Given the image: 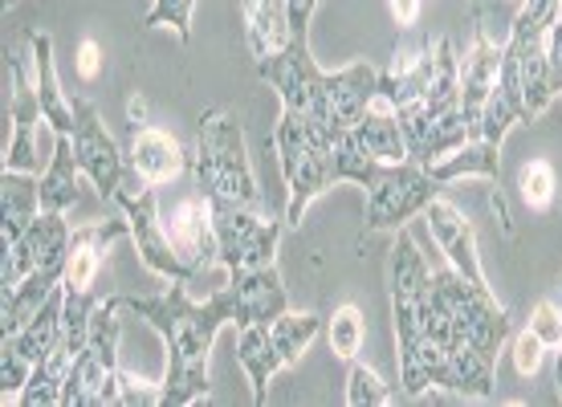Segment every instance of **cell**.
Instances as JSON below:
<instances>
[{"label": "cell", "instance_id": "obj_32", "mask_svg": "<svg viewBox=\"0 0 562 407\" xmlns=\"http://www.w3.org/2000/svg\"><path fill=\"white\" fill-rule=\"evenodd\" d=\"M530 330L547 342V351H559L562 347V306L559 302L542 297V302L535 306V314H530Z\"/></svg>", "mask_w": 562, "mask_h": 407}, {"label": "cell", "instance_id": "obj_36", "mask_svg": "<svg viewBox=\"0 0 562 407\" xmlns=\"http://www.w3.org/2000/svg\"><path fill=\"white\" fill-rule=\"evenodd\" d=\"M127 123H131V131L147 127V99H143V94H131V102H127Z\"/></svg>", "mask_w": 562, "mask_h": 407}, {"label": "cell", "instance_id": "obj_11", "mask_svg": "<svg viewBox=\"0 0 562 407\" xmlns=\"http://www.w3.org/2000/svg\"><path fill=\"white\" fill-rule=\"evenodd\" d=\"M70 240H74V228H70V221H66V212H42V216L29 225L25 237L13 240V245H4L0 285H4V290H16L33 269L42 265L45 257L70 253Z\"/></svg>", "mask_w": 562, "mask_h": 407}, {"label": "cell", "instance_id": "obj_24", "mask_svg": "<svg viewBox=\"0 0 562 407\" xmlns=\"http://www.w3.org/2000/svg\"><path fill=\"white\" fill-rule=\"evenodd\" d=\"M82 196V168L74 159L70 135H54V155L42 176V204L45 212H70Z\"/></svg>", "mask_w": 562, "mask_h": 407}, {"label": "cell", "instance_id": "obj_22", "mask_svg": "<svg viewBox=\"0 0 562 407\" xmlns=\"http://www.w3.org/2000/svg\"><path fill=\"white\" fill-rule=\"evenodd\" d=\"M347 135H351L371 159H380V163H404V159H408L404 127H400V118H395V111L387 102H375Z\"/></svg>", "mask_w": 562, "mask_h": 407}, {"label": "cell", "instance_id": "obj_4", "mask_svg": "<svg viewBox=\"0 0 562 407\" xmlns=\"http://www.w3.org/2000/svg\"><path fill=\"white\" fill-rule=\"evenodd\" d=\"M119 297H102L94 309V326L86 338L82 354L74 359L70 380L61 407H114L123 404V366H119V335H123V318H119Z\"/></svg>", "mask_w": 562, "mask_h": 407}, {"label": "cell", "instance_id": "obj_8", "mask_svg": "<svg viewBox=\"0 0 562 407\" xmlns=\"http://www.w3.org/2000/svg\"><path fill=\"white\" fill-rule=\"evenodd\" d=\"M74 159H78V168L90 183H94V192H99L102 204H114V200L127 192V155L119 151V143L111 139V131L102 123L99 106L90 99H78L74 102ZM139 183V180H135Z\"/></svg>", "mask_w": 562, "mask_h": 407}, {"label": "cell", "instance_id": "obj_38", "mask_svg": "<svg viewBox=\"0 0 562 407\" xmlns=\"http://www.w3.org/2000/svg\"><path fill=\"white\" fill-rule=\"evenodd\" d=\"M9 4H13V0H4V9H9Z\"/></svg>", "mask_w": 562, "mask_h": 407}, {"label": "cell", "instance_id": "obj_31", "mask_svg": "<svg viewBox=\"0 0 562 407\" xmlns=\"http://www.w3.org/2000/svg\"><path fill=\"white\" fill-rule=\"evenodd\" d=\"M509 354H514V371H518L521 380H535L538 371H542V359H547V342L526 326L521 335H514Z\"/></svg>", "mask_w": 562, "mask_h": 407}, {"label": "cell", "instance_id": "obj_14", "mask_svg": "<svg viewBox=\"0 0 562 407\" xmlns=\"http://www.w3.org/2000/svg\"><path fill=\"white\" fill-rule=\"evenodd\" d=\"M225 285L233 294V309H237V330L254 323H273L290 309V294L281 285L278 265L237 269V273H228Z\"/></svg>", "mask_w": 562, "mask_h": 407}, {"label": "cell", "instance_id": "obj_23", "mask_svg": "<svg viewBox=\"0 0 562 407\" xmlns=\"http://www.w3.org/2000/svg\"><path fill=\"white\" fill-rule=\"evenodd\" d=\"M237 363L240 371L249 375V387H254V404L261 407L269 399V380L285 371L278 359V347H273V335H269V323L240 326L237 335Z\"/></svg>", "mask_w": 562, "mask_h": 407}, {"label": "cell", "instance_id": "obj_25", "mask_svg": "<svg viewBox=\"0 0 562 407\" xmlns=\"http://www.w3.org/2000/svg\"><path fill=\"white\" fill-rule=\"evenodd\" d=\"M432 176L440 183L469 180V176H473V180H485V183H497V176H502V143H493V139L461 143L452 155L436 159Z\"/></svg>", "mask_w": 562, "mask_h": 407}, {"label": "cell", "instance_id": "obj_18", "mask_svg": "<svg viewBox=\"0 0 562 407\" xmlns=\"http://www.w3.org/2000/svg\"><path fill=\"white\" fill-rule=\"evenodd\" d=\"M123 237H131L127 216H123V221H102V225L74 228L66 285H70V290H94V281H99V269L106 265V249H111L114 240H123Z\"/></svg>", "mask_w": 562, "mask_h": 407}, {"label": "cell", "instance_id": "obj_7", "mask_svg": "<svg viewBox=\"0 0 562 407\" xmlns=\"http://www.w3.org/2000/svg\"><path fill=\"white\" fill-rule=\"evenodd\" d=\"M432 290L440 306L449 309V318L461 326V335L477 347L481 354L497 359L509 338V314L506 306L493 297L490 285H477L452 265L432 269Z\"/></svg>", "mask_w": 562, "mask_h": 407}, {"label": "cell", "instance_id": "obj_5", "mask_svg": "<svg viewBox=\"0 0 562 407\" xmlns=\"http://www.w3.org/2000/svg\"><path fill=\"white\" fill-rule=\"evenodd\" d=\"M363 233H400L412 216H424V208L445 192V183L436 180L432 168L404 159V163H380L363 183Z\"/></svg>", "mask_w": 562, "mask_h": 407}, {"label": "cell", "instance_id": "obj_10", "mask_svg": "<svg viewBox=\"0 0 562 407\" xmlns=\"http://www.w3.org/2000/svg\"><path fill=\"white\" fill-rule=\"evenodd\" d=\"M212 228H216V265L237 273V269L273 265L281 245V225L257 216V208L240 204H216L212 200Z\"/></svg>", "mask_w": 562, "mask_h": 407}, {"label": "cell", "instance_id": "obj_33", "mask_svg": "<svg viewBox=\"0 0 562 407\" xmlns=\"http://www.w3.org/2000/svg\"><path fill=\"white\" fill-rule=\"evenodd\" d=\"M74 70H78V78H82V82H94V78L102 74V49H99V42H94V37H82V42H78Z\"/></svg>", "mask_w": 562, "mask_h": 407}, {"label": "cell", "instance_id": "obj_13", "mask_svg": "<svg viewBox=\"0 0 562 407\" xmlns=\"http://www.w3.org/2000/svg\"><path fill=\"white\" fill-rule=\"evenodd\" d=\"M424 225H428L436 249L445 253V261H449L457 273H464V278L477 281V285H490V281H485V269H481L473 225L464 221V212L457 208V204H449L445 196H436L432 204L424 208Z\"/></svg>", "mask_w": 562, "mask_h": 407}, {"label": "cell", "instance_id": "obj_29", "mask_svg": "<svg viewBox=\"0 0 562 407\" xmlns=\"http://www.w3.org/2000/svg\"><path fill=\"white\" fill-rule=\"evenodd\" d=\"M192 9H196V0H151L143 29H171L180 45H188L192 42Z\"/></svg>", "mask_w": 562, "mask_h": 407}, {"label": "cell", "instance_id": "obj_6", "mask_svg": "<svg viewBox=\"0 0 562 407\" xmlns=\"http://www.w3.org/2000/svg\"><path fill=\"white\" fill-rule=\"evenodd\" d=\"M257 78L269 82L278 90L281 111L302 114L306 123L330 131V135H342V131L330 127L326 118V99H330V74L318 70V61L310 54V37H290V45L273 57H261L257 61Z\"/></svg>", "mask_w": 562, "mask_h": 407}, {"label": "cell", "instance_id": "obj_28", "mask_svg": "<svg viewBox=\"0 0 562 407\" xmlns=\"http://www.w3.org/2000/svg\"><path fill=\"white\" fill-rule=\"evenodd\" d=\"M392 399H395L392 387H387L371 366L351 359V371H347V404L351 407H383V404H392Z\"/></svg>", "mask_w": 562, "mask_h": 407}, {"label": "cell", "instance_id": "obj_19", "mask_svg": "<svg viewBox=\"0 0 562 407\" xmlns=\"http://www.w3.org/2000/svg\"><path fill=\"white\" fill-rule=\"evenodd\" d=\"M25 42L33 49V82H37V94H42L45 127L54 135H74V102L66 99L61 78H57L54 37L49 33H25Z\"/></svg>", "mask_w": 562, "mask_h": 407}, {"label": "cell", "instance_id": "obj_2", "mask_svg": "<svg viewBox=\"0 0 562 407\" xmlns=\"http://www.w3.org/2000/svg\"><path fill=\"white\" fill-rule=\"evenodd\" d=\"M192 176H196V192H204L216 204L261 208V188H257L249 147H245V131L221 106H209L200 114L196 147H192Z\"/></svg>", "mask_w": 562, "mask_h": 407}, {"label": "cell", "instance_id": "obj_26", "mask_svg": "<svg viewBox=\"0 0 562 407\" xmlns=\"http://www.w3.org/2000/svg\"><path fill=\"white\" fill-rule=\"evenodd\" d=\"M326 342H330V351L338 354V359H359V351H363L367 342V318L359 306H338L330 318H326Z\"/></svg>", "mask_w": 562, "mask_h": 407}, {"label": "cell", "instance_id": "obj_12", "mask_svg": "<svg viewBox=\"0 0 562 407\" xmlns=\"http://www.w3.org/2000/svg\"><path fill=\"white\" fill-rule=\"evenodd\" d=\"M168 240L176 245V253L188 261L192 273H209L216 269V228H212V200L204 192L196 196H183L171 216H164Z\"/></svg>", "mask_w": 562, "mask_h": 407}, {"label": "cell", "instance_id": "obj_27", "mask_svg": "<svg viewBox=\"0 0 562 407\" xmlns=\"http://www.w3.org/2000/svg\"><path fill=\"white\" fill-rule=\"evenodd\" d=\"M518 192H521V200H526V208H530V212H550V204H554V192H559L554 163H550V159H530V163H521Z\"/></svg>", "mask_w": 562, "mask_h": 407}, {"label": "cell", "instance_id": "obj_35", "mask_svg": "<svg viewBox=\"0 0 562 407\" xmlns=\"http://www.w3.org/2000/svg\"><path fill=\"white\" fill-rule=\"evenodd\" d=\"M387 4H392L395 25H416V16H420L424 0H387Z\"/></svg>", "mask_w": 562, "mask_h": 407}, {"label": "cell", "instance_id": "obj_20", "mask_svg": "<svg viewBox=\"0 0 562 407\" xmlns=\"http://www.w3.org/2000/svg\"><path fill=\"white\" fill-rule=\"evenodd\" d=\"M240 25H245V42L257 61L281 54L294 37L285 0H240Z\"/></svg>", "mask_w": 562, "mask_h": 407}, {"label": "cell", "instance_id": "obj_1", "mask_svg": "<svg viewBox=\"0 0 562 407\" xmlns=\"http://www.w3.org/2000/svg\"><path fill=\"white\" fill-rule=\"evenodd\" d=\"M119 306L151 326L168 347V371H164V404L192 407L209 399V354L225 326H237V309L228 285H221L209 302H192L183 281H171L168 294L155 297H119Z\"/></svg>", "mask_w": 562, "mask_h": 407}, {"label": "cell", "instance_id": "obj_9", "mask_svg": "<svg viewBox=\"0 0 562 407\" xmlns=\"http://www.w3.org/2000/svg\"><path fill=\"white\" fill-rule=\"evenodd\" d=\"M114 208L127 216L131 225V240H135V249H139V261L151 269L155 278L164 281H183V285H192L196 273L188 269L180 253H176V245L168 240V228H164V212H159V200H155V188L151 183H131L123 196L114 200Z\"/></svg>", "mask_w": 562, "mask_h": 407}, {"label": "cell", "instance_id": "obj_17", "mask_svg": "<svg viewBox=\"0 0 562 407\" xmlns=\"http://www.w3.org/2000/svg\"><path fill=\"white\" fill-rule=\"evenodd\" d=\"M497 74H502V45H493L490 37H485V29L477 25L469 54L461 57V111H464V118H469L473 139H477L481 111H485L493 86H497Z\"/></svg>", "mask_w": 562, "mask_h": 407}, {"label": "cell", "instance_id": "obj_37", "mask_svg": "<svg viewBox=\"0 0 562 407\" xmlns=\"http://www.w3.org/2000/svg\"><path fill=\"white\" fill-rule=\"evenodd\" d=\"M554 383H559V399H562V347H559V363H554Z\"/></svg>", "mask_w": 562, "mask_h": 407}, {"label": "cell", "instance_id": "obj_16", "mask_svg": "<svg viewBox=\"0 0 562 407\" xmlns=\"http://www.w3.org/2000/svg\"><path fill=\"white\" fill-rule=\"evenodd\" d=\"M127 163L135 180L159 188V183H171L176 176H183V171L192 168V151H183L176 135L147 123V127L131 131Z\"/></svg>", "mask_w": 562, "mask_h": 407}, {"label": "cell", "instance_id": "obj_3", "mask_svg": "<svg viewBox=\"0 0 562 407\" xmlns=\"http://www.w3.org/2000/svg\"><path fill=\"white\" fill-rule=\"evenodd\" d=\"M335 139L330 131L306 123L302 114L281 111L278 131H273V151L285 180V225H302V216L326 188H335Z\"/></svg>", "mask_w": 562, "mask_h": 407}, {"label": "cell", "instance_id": "obj_30", "mask_svg": "<svg viewBox=\"0 0 562 407\" xmlns=\"http://www.w3.org/2000/svg\"><path fill=\"white\" fill-rule=\"evenodd\" d=\"M562 13V0H526L521 13L514 16L509 33H521V37H547L550 25L559 21Z\"/></svg>", "mask_w": 562, "mask_h": 407}, {"label": "cell", "instance_id": "obj_21", "mask_svg": "<svg viewBox=\"0 0 562 407\" xmlns=\"http://www.w3.org/2000/svg\"><path fill=\"white\" fill-rule=\"evenodd\" d=\"M45 212L42 204V180H33L29 171H0V216H4V245H13L29 233V225Z\"/></svg>", "mask_w": 562, "mask_h": 407}, {"label": "cell", "instance_id": "obj_15", "mask_svg": "<svg viewBox=\"0 0 562 407\" xmlns=\"http://www.w3.org/2000/svg\"><path fill=\"white\" fill-rule=\"evenodd\" d=\"M9 78H13V102H9V118H13V139H9V151H4V168L13 171H33L37 168V123H45L42 111V94H37V82H29V74L21 61H9Z\"/></svg>", "mask_w": 562, "mask_h": 407}, {"label": "cell", "instance_id": "obj_34", "mask_svg": "<svg viewBox=\"0 0 562 407\" xmlns=\"http://www.w3.org/2000/svg\"><path fill=\"white\" fill-rule=\"evenodd\" d=\"M547 66H550V82L562 94V13L547 33Z\"/></svg>", "mask_w": 562, "mask_h": 407}]
</instances>
